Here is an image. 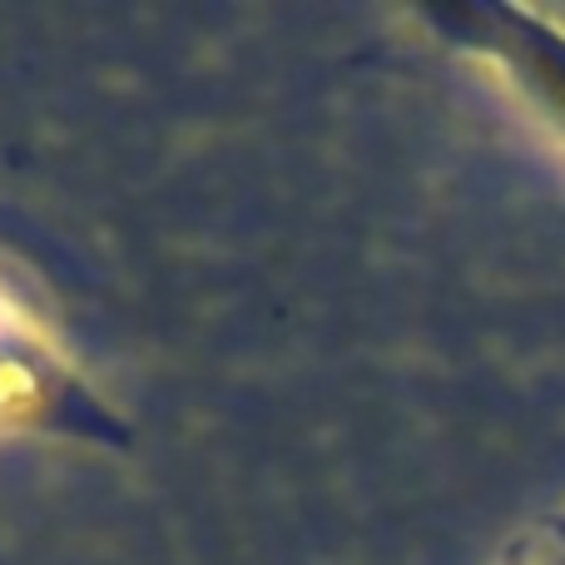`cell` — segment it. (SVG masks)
Instances as JSON below:
<instances>
[{
  "mask_svg": "<svg viewBox=\"0 0 565 565\" xmlns=\"http://www.w3.org/2000/svg\"><path fill=\"white\" fill-rule=\"evenodd\" d=\"M0 437L129 447V422L65 358L45 322L0 282Z\"/></svg>",
  "mask_w": 565,
  "mask_h": 565,
  "instance_id": "obj_1",
  "label": "cell"
}]
</instances>
